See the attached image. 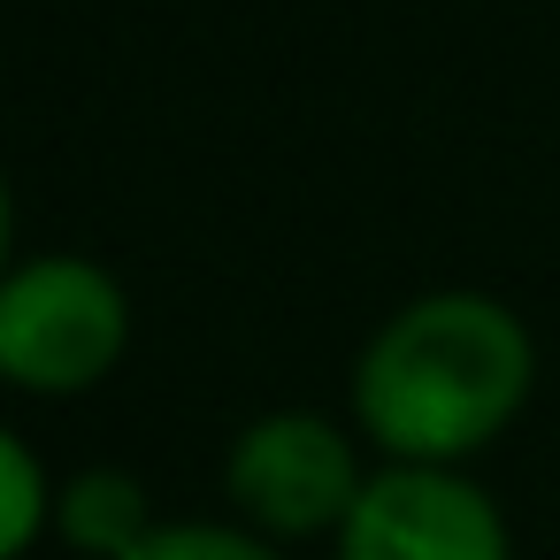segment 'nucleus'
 I'll list each match as a JSON object with an SVG mask.
<instances>
[{
    "instance_id": "f257e3e1",
    "label": "nucleus",
    "mask_w": 560,
    "mask_h": 560,
    "mask_svg": "<svg viewBox=\"0 0 560 560\" xmlns=\"http://www.w3.org/2000/svg\"><path fill=\"white\" fill-rule=\"evenodd\" d=\"M537 346L514 307L483 292L407 300L353 361V422L384 460L460 468L529 399Z\"/></svg>"
},
{
    "instance_id": "f03ea898",
    "label": "nucleus",
    "mask_w": 560,
    "mask_h": 560,
    "mask_svg": "<svg viewBox=\"0 0 560 560\" xmlns=\"http://www.w3.org/2000/svg\"><path fill=\"white\" fill-rule=\"evenodd\" d=\"M131 346L124 284L85 254H39L0 277V384L16 392H93Z\"/></svg>"
},
{
    "instance_id": "7ed1b4c3",
    "label": "nucleus",
    "mask_w": 560,
    "mask_h": 560,
    "mask_svg": "<svg viewBox=\"0 0 560 560\" xmlns=\"http://www.w3.org/2000/svg\"><path fill=\"white\" fill-rule=\"evenodd\" d=\"M361 453L323 415H261L231 438L223 491L246 529L261 537H338L361 499Z\"/></svg>"
},
{
    "instance_id": "20e7f679",
    "label": "nucleus",
    "mask_w": 560,
    "mask_h": 560,
    "mask_svg": "<svg viewBox=\"0 0 560 560\" xmlns=\"http://www.w3.org/2000/svg\"><path fill=\"white\" fill-rule=\"evenodd\" d=\"M338 560H506V522L460 468L384 460L338 522Z\"/></svg>"
},
{
    "instance_id": "39448f33",
    "label": "nucleus",
    "mask_w": 560,
    "mask_h": 560,
    "mask_svg": "<svg viewBox=\"0 0 560 560\" xmlns=\"http://www.w3.org/2000/svg\"><path fill=\"white\" fill-rule=\"evenodd\" d=\"M55 529H62L78 552H93V560H124V552H131V545H147L162 522L147 514L139 476L85 468V476H70V483H62V499H55Z\"/></svg>"
},
{
    "instance_id": "423d86ee",
    "label": "nucleus",
    "mask_w": 560,
    "mask_h": 560,
    "mask_svg": "<svg viewBox=\"0 0 560 560\" xmlns=\"http://www.w3.org/2000/svg\"><path fill=\"white\" fill-rule=\"evenodd\" d=\"M47 522H55L47 468H39V453H32L9 422H0V560H24Z\"/></svg>"
},
{
    "instance_id": "0eeeda50",
    "label": "nucleus",
    "mask_w": 560,
    "mask_h": 560,
    "mask_svg": "<svg viewBox=\"0 0 560 560\" xmlns=\"http://www.w3.org/2000/svg\"><path fill=\"white\" fill-rule=\"evenodd\" d=\"M124 560H284V552L261 529H238V522H162Z\"/></svg>"
},
{
    "instance_id": "6e6552de",
    "label": "nucleus",
    "mask_w": 560,
    "mask_h": 560,
    "mask_svg": "<svg viewBox=\"0 0 560 560\" xmlns=\"http://www.w3.org/2000/svg\"><path fill=\"white\" fill-rule=\"evenodd\" d=\"M9 246H16V208H9V177H0V277L16 269V261H9Z\"/></svg>"
}]
</instances>
